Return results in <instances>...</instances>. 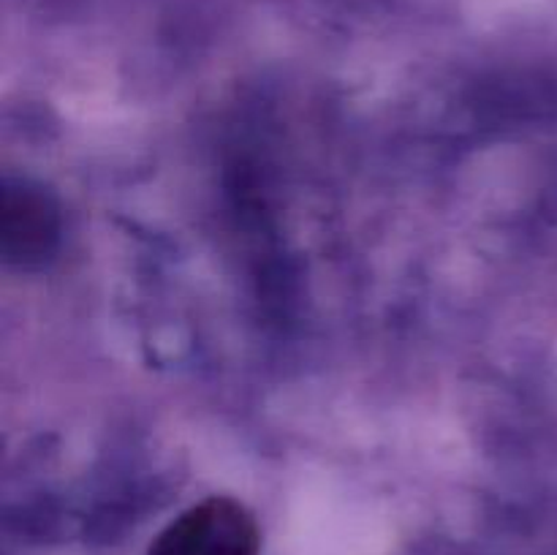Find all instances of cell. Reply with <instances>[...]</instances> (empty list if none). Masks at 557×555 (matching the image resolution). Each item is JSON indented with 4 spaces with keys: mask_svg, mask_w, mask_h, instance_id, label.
<instances>
[{
    "mask_svg": "<svg viewBox=\"0 0 557 555\" xmlns=\"http://www.w3.org/2000/svg\"><path fill=\"white\" fill-rule=\"evenodd\" d=\"M261 531L239 501L212 495L174 517L147 555H259Z\"/></svg>",
    "mask_w": 557,
    "mask_h": 555,
    "instance_id": "6da1fadb",
    "label": "cell"
},
{
    "mask_svg": "<svg viewBox=\"0 0 557 555\" xmlns=\"http://www.w3.org/2000/svg\"><path fill=\"white\" fill-rule=\"evenodd\" d=\"M0 234L3 254L9 261H33L49 254L58 239V210L38 190L5 188L0 205Z\"/></svg>",
    "mask_w": 557,
    "mask_h": 555,
    "instance_id": "7a4b0ae2",
    "label": "cell"
}]
</instances>
